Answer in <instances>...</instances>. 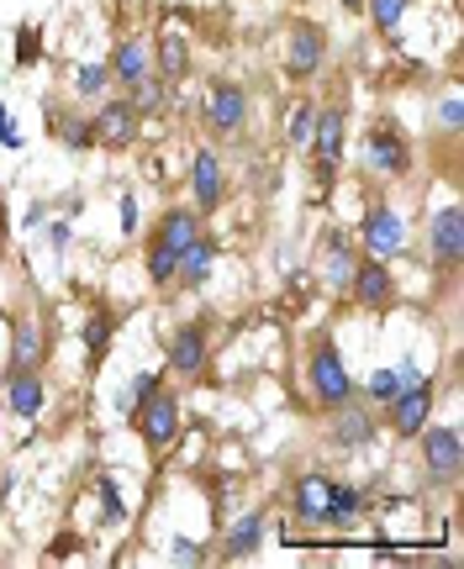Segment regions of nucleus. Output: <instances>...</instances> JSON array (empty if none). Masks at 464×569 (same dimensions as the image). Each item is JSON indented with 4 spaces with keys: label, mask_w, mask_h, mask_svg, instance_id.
<instances>
[{
    "label": "nucleus",
    "mask_w": 464,
    "mask_h": 569,
    "mask_svg": "<svg viewBox=\"0 0 464 569\" xmlns=\"http://www.w3.org/2000/svg\"><path fill=\"white\" fill-rule=\"evenodd\" d=\"M307 386L317 395V406H343V401H354V380H348V364H343L338 343H311V359H307Z\"/></svg>",
    "instance_id": "f257e3e1"
},
{
    "label": "nucleus",
    "mask_w": 464,
    "mask_h": 569,
    "mask_svg": "<svg viewBox=\"0 0 464 569\" xmlns=\"http://www.w3.org/2000/svg\"><path fill=\"white\" fill-rule=\"evenodd\" d=\"M132 422H138L148 453L164 459V453L175 449V438H180V395L175 390H154L143 406H132Z\"/></svg>",
    "instance_id": "f03ea898"
},
{
    "label": "nucleus",
    "mask_w": 464,
    "mask_h": 569,
    "mask_svg": "<svg viewBox=\"0 0 464 569\" xmlns=\"http://www.w3.org/2000/svg\"><path fill=\"white\" fill-rule=\"evenodd\" d=\"M423 464L433 485H454L464 470V438L460 427H423Z\"/></svg>",
    "instance_id": "7ed1b4c3"
},
{
    "label": "nucleus",
    "mask_w": 464,
    "mask_h": 569,
    "mask_svg": "<svg viewBox=\"0 0 464 569\" xmlns=\"http://www.w3.org/2000/svg\"><path fill=\"white\" fill-rule=\"evenodd\" d=\"M385 406H391L396 438H417V432L428 427V412H433V386H428V380H402V390H396Z\"/></svg>",
    "instance_id": "20e7f679"
},
{
    "label": "nucleus",
    "mask_w": 464,
    "mask_h": 569,
    "mask_svg": "<svg viewBox=\"0 0 464 569\" xmlns=\"http://www.w3.org/2000/svg\"><path fill=\"white\" fill-rule=\"evenodd\" d=\"M169 369L180 375V380H195L201 369H206V359H212V328L206 322H186V328H175V337H169Z\"/></svg>",
    "instance_id": "39448f33"
},
{
    "label": "nucleus",
    "mask_w": 464,
    "mask_h": 569,
    "mask_svg": "<svg viewBox=\"0 0 464 569\" xmlns=\"http://www.w3.org/2000/svg\"><path fill=\"white\" fill-rule=\"evenodd\" d=\"M201 117H206V127H212L217 138H233V132H243V121H248V95H243V85H233V80L212 85V91H206V106H201Z\"/></svg>",
    "instance_id": "423d86ee"
},
{
    "label": "nucleus",
    "mask_w": 464,
    "mask_h": 569,
    "mask_svg": "<svg viewBox=\"0 0 464 569\" xmlns=\"http://www.w3.org/2000/svg\"><path fill=\"white\" fill-rule=\"evenodd\" d=\"M138 121H143V111H138V100L132 95H122V100H106L100 106V117H95V143L100 149H132V138H138Z\"/></svg>",
    "instance_id": "0eeeda50"
},
{
    "label": "nucleus",
    "mask_w": 464,
    "mask_h": 569,
    "mask_svg": "<svg viewBox=\"0 0 464 569\" xmlns=\"http://www.w3.org/2000/svg\"><path fill=\"white\" fill-rule=\"evenodd\" d=\"M359 238H365V253H370V259H396V253H402V242H406V222L391 206H370V211H365Z\"/></svg>",
    "instance_id": "6e6552de"
},
{
    "label": "nucleus",
    "mask_w": 464,
    "mask_h": 569,
    "mask_svg": "<svg viewBox=\"0 0 464 569\" xmlns=\"http://www.w3.org/2000/svg\"><path fill=\"white\" fill-rule=\"evenodd\" d=\"M348 291H354V300L365 306V311H385L391 300H396V280H391V270H385V259H359V270H354V280H348Z\"/></svg>",
    "instance_id": "1a4fd4ad"
},
{
    "label": "nucleus",
    "mask_w": 464,
    "mask_h": 569,
    "mask_svg": "<svg viewBox=\"0 0 464 569\" xmlns=\"http://www.w3.org/2000/svg\"><path fill=\"white\" fill-rule=\"evenodd\" d=\"M311 149H317V180L333 185V169L343 158V111H317V127H311Z\"/></svg>",
    "instance_id": "9d476101"
},
{
    "label": "nucleus",
    "mask_w": 464,
    "mask_h": 569,
    "mask_svg": "<svg viewBox=\"0 0 464 569\" xmlns=\"http://www.w3.org/2000/svg\"><path fill=\"white\" fill-rule=\"evenodd\" d=\"M190 190H195V211H217L227 195V169L212 149H201L190 158Z\"/></svg>",
    "instance_id": "9b49d317"
},
{
    "label": "nucleus",
    "mask_w": 464,
    "mask_h": 569,
    "mask_svg": "<svg viewBox=\"0 0 464 569\" xmlns=\"http://www.w3.org/2000/svg\"><path fill=\"white\" fill-rule=\"evenodd\" d=\"M428 238H433V264L443 274H454V270H460V259H464V211L460 206L438 211Z\"/></svg>",
    "instance_id": "f8f14e48"
},
{
    "label": "nucleus",
    "mask_w": 464,
    "mask_h": 569,
    "mask_svg": "<svg viewBox=\"0 0 464 569\" xmlns=\"http://www.w3.org/2000/svg\"><path fill=\"white\" fill-rule=\"evenodd\" d=\"M370 438H374V417L365 406H354V401L333 406V422H328V443L333 449H365Z\"/></svg>",
    "instance_id": "ddd939ff"
},
{
    "label": "nucleus",
    "mask_w": 464,
    "mask_h": 569,
    "mask_svg": "<svg viewBox=\"0 0 464 569\" xmlns=\"http://www.w3.org/2000/svg\"><path fill=\"white\" fill-rule=\"evenodd\" d=\"M365 158H370V169H385V175H406L412 169V149H406V138L396 127H374L365 138Z\"/></svg>",
    "instance_id": "4468645a"
},
{
    "label": "nucleus",
    "mask_w": 464,
    "mask_h": 569,
    "mask_svg": "<svg viewBox=\"0 0 464 569\" xmlns=\"http://www.w3.org/2000/svg\"><path fill=\"white\" fill-rule=\"evenodd\" d=\"M322 54H328V37H322V27L301 22V27L290 32V54H285V69H290L296 80H311V74L322 69Z\"/></svg>",
    "instance_id": "2eb2a0df"
},
{
    "label": "nucleus",
    "mask_w": 464,
    "mask_h": 569,
    "mask_svg": "<svg viewBox=\"0 0 464 569\" xmlns=\"http://www.w3.org/2000/svg\"><path fill=\"white\" fill-rule=\"evenodd\" d=\"M201 238V211H186V206H169L164 216H158L154 227V242H164V248H175V253H186L190 242Z\"/></svg>",
    "instance_id": "dca6fc26"
},
{
    "label": "nucleus",
    "mask_w": 464,
    "mask_h": 569,
    "mask_svg": "<svg viewBox=\"0 0 464 569\" xmlns=\"http://www.w3.org/2000/svg\"><path fill=\"white\" fill-rule=\"evenodd\" d=\"M148 69H154L148 48H143L138 37H122V43H117V54H111V80L127 85V91H138V80H148Z\"/></svg>",
    "instance_id": "f3484780"
},
{
    "label": "nucleus",
    "mask_w": 464,
    "mask_h": 569,
    "mask_svg": "<svg viewBox=\"0 0 464 569\" xmlns=\"http://www.w3.org/2000/svg\"><path fill=\"white\" fill-rule=\"evenodd\" d=\"M212 270H217V242L201 233V238H195L186 253H180V264H175V280L195 291V285H206V280H212Z\"/></svg>",
    "instance_id": "a211bd4d"
},
{
    "label": "nucleus",
    "mask_w": 464,
    "mask_h": 569,
    "mask_svg": "<svg viewBox=\"0 0 464 569\" xmlns=\"http://www.w3.org/2000/svg\"><path fill=\"white\" fill-rule=\"evenodd\" d=\"M148 59H154L158 80H169V85H175V80H186V69H190V43L180 37V32H164V37L154 43V54H148Z\"/></svg>",
    "instance_id": "6ab92c4d"
},
{
    "label": "nucleus",
    "mask_w": 464,
    "mask_h": 569,
    "mask_svg": "<svg viewBox=\"0 0 464 569\" xmlns=\"http://www.w3.org/2000/svg\"><path fill=\"white\" fill-rule=\"evenodd\" d=\"M264 533H270V517H264V511H248V517H238V527L227 533L222 554H227V559H248V554L264 543Z\"/></svg>",
    "instance_id": "aec40b11"
},
{
    "label": "nucleus",
    "mask_w": 464,
    "mask_h": 569,
    "mask_svg": "<svg viewBox=\"0 0 464 569\" xmlns=\"http://www.w3.org/2000/svg\"><path fill=\"white\" fill-rule=\"evenodd\" d=\"M328 490H333V479L322 475V470H311V475H301V485H296V517H301V522H322V507H328Z\"/></svg>",
    "instance_id": "412c9836"
},
{
    "label": "nucleus",
    "mask_w": 464,
    "mask_h": 569,
    "mask_svg": "<svg viewBox=\"0 0 464 569\" xmlns=\"http://www.w3.org/2000/svg\"><path fill=\"white\" fill-rule=\"evenodd\" d=\"M354 270H359V253H354V248H348V238H343V233H333V238H328V253H322V274H328V285H348V280H354Z\"/></svg>",
    "instance_id": "4be33fe9"
},
{
    "label": "nucleus",
    "mask_w": 464,
    "mask_h": 569,
    "mask_svg": "<svg viewBox=\"0 0 464 569\" xmlns=\"http://www.w3.org/2000/svg\"><path fill=\"white\" fill-rule=\"evenodd\" d=\"M111 332H117L111 306H91V317H85V354H91V369L106 359V348H111Z\"/></svg>",
    "instance_id": "5701e85b"
},
{
    "label": "nucleus",
    "mask_w": 464,
    "mask_h": 569,
    "mask_svg": "<svg viewBox=\"0 0 464 569\" xmlns=\"http://www.w3.org/2000/svg\"><path fill=\"white\" fill-rule=\"evenodd\" d=\"M5 380H11V412H16V417H37V412H43V380H37V369L5 375Z\"/></svg>",
    "instance_id": "b1692460"
},
{
    "label": "nucleus",
    "mask_w": 464,
    "mask_h": 569,
    "mask_svg": "<svg viewBox=\"0 0 464 569\" xmlns=\"http://www.w3.org/2000/svg\"><path fill=\"white\" fill-rule=\"evenodd\" d=\"M37 354H43V348H37V332L22 322V328H16V354H11V364H5V375H27V369H37Z\"/></svg>",
    "instance_id": "393cba45"
},
{
    "label": "nucleus",
    "mask_w": 464,
    "mask_h": 569,
    "mask_svg": "<svg viewBox=\"0 0 464 569\" xmlns=\"http://www.w3.org/2000/svg\"><path fill=\"white\" fill-rule=\"evenodd\" d=\"M311 127H317V106H311V100H301V106L290 111L285 143H290V149H307V143H311Z\"/></svg>",
    "instance_id": "a878e982"
},
{
    "label": "nucleus",
    "mask_w": 464,
    "mask_h": 569,
    "mask_svg": "<svg viewBox=\"0 0 464 569\" xmlns=\"http://www.w3.org/2000/svg\"><path fill=\"white\" fill-rule=\"evenodd\" d=\"M175 264H180V253L148 238V280H154V285H169V280H175Z\"/></svg>",
    "instance_id": "bb28decb"
},
{
    "label": "nucleus",
    "mask_w": 464,
    "mask_h": 569,
    "mask_svg": "<svg viewBox=\"0 0 464 569\" xmlns=\"http://www.w3.org/2000/svg\"><path fill=\"white\" fill-rule=\"evenodd\" d=\"M354 511H359V490L333 485V490H328V507H322V522H348Z\"/></svg>",
    "instance_id": "cd10ccee"
},
{
    "label": "nucleus",
    "mask_w": 464,
    "mask_h": 569,
    "mask_svg": "<svg viewBox=\"0 0 464 569\" xmlns=\"http://www.w3.org/2000/svg\"><path fill=\"white\" fill-rule=\"evenodd\" d=\"M365 5H370L374 27H380V32H391V37H396V27H402V11H406V0H365Z\"/></svg>",
    "instance_id": "c85d7f7f"
},
{
    "label": "nucleus",
    "mask_w": 464,
    "mask_h": 569,
    "mask_svg": "<svg viewBox=\"0 0 464 569\" xmlns=\"http://www.w3.org/2000/svg\"><path fill=\"white\" fill-rule=\"evenodd\" d=\"M396 390H402V375H396V369H374L370 386H365V395H370L374 406H385V401H391Z\"/></svg>",
    "instance_id": "c756f323"
},
{
    "label": "nucleus",
    "mask_w": 464,
    "mask_h": 569,
    "mask_svg": "<svg viewBox=\"0 0 464 569\" xmlns=\"http://www.w3.org/2000/svg\"><path fill=\"white\" fill-rule=\"evenodd\" d=\"M106 80H111V69H95V63H85V69L74 74L80 95H100V91H106Z\"/></svg>",
    "instance_id": "7c9ffc66"
},
{
    "label": "nucleus",
    "mask_w": 464,
    "mask_h": 569,
    "mask_svg": "<svg viewBox=\"0 0 464 569\" xmlns=\"http://www.w3.org/2000/svg\"><path fill=\"white\" fill-rule=\"evenodd\" d=\"M100 501H106V522H122L127 511H122V496H117V485L100 475Z\"/></svg>",
    "instance_id": "2f4dec72"
},
{
    "label": "nucleus",
    "mask_w": 464,
    "mask_h": 569,
    "mask_svg": "<svg viewBox=\"0 0 464 569\" xmlns=\"http://www.w3.org/2000/svg\"><path fill=\"white\" fill-rule=\"evenodd\" d=\"M91 138L95 132L85 127V121H74V117L63 121V143H69V149H91Z\"/></svg>",
    "instance_id": "473e14b6"
},
{
    "label": "nucleus",
    "mask_w": 464,
    "mask_h": 569,
    "mask_svg": "<svg viewBox=\"0 0 464 569\" xmlns=\"http://www.w3.org/2000/svg\"><path fill=\"white\" fill-rule=\"evenodd\" d=\"M154 390H158V375H138V380H132V395H127V412H132V406H143Z\"/></svg>",
    "instance_id": "72a5a7b5"
},
{
    "label": "nucleus",
    "mask_w": 464,
    "mask_h": 569,
    "mask_svg": "<svg viewBox=\"0 0 464 569\" xmlns=\"http://www.w3.org/2000/svg\"><path fill=\"white\" fill-rule=\"evenodd\" d=\"M443 127H449V132H460V95H454V91L443 95Z\"/></svg>",
    "instance_id": "f704fd0d"
},
{
    "label": "nucleus",
    "mask_w": 464,
    "mask_h": 569,
    "mask_svg": "<svg viewBox=\"0 0 464 569\" xmlns=\"http://www.w3.org/2000/svg\"><path fill=\"white\" fill-rule=\"evenodd\" d=\"M175 565H201V548L186 538H175Z\"/></svg>",
    "instance_id": "c9c22d12"
},
{
    "label": "nucleus",
    "mask_w": 464,
    "mask_h": 569,
    "mask_svg": "<svg viewBox=\"0 0 464 569\" xmlns=\"http://www.w3.org/2000/svg\"><path fill=\"white\" fill-rule=\"evenodd\" d=\"M122 233L127 238L138 233V201H132V195H122Z\"/></svg>",
    "instance_id": "e433bc0d"
},
{
    "label": "nucleus",
    "mask_w": 464,
    "mask_h": 569,
    "mask_svg": "<svg viewBox=\"0 0 464 569\" xmlns=\"http://www.w3.org/2000/svg\"><path fill=\"white\" fill-rule=\"evenodd\" d=\"M0 143H5V149H22V138H16V121L5 117V111H0Z\"/></svg>",
    "instance_id": "4c0bfd02"
},
{
    "label": "nucleus",
    "mask_w": 464,
    "mask_h": 569,
    "mask_svg": "<svg viewBox=\"0 0 464 569\" xmlns=\"http://www.w3.org/2000/svg\"><path fill=\"white\" fill-rule=\"evenodd\" d=\"M16 59H22V63H32V59H37V32H22V54H16Z\"/></svg>",
    "instance_id": "58836bf2"
},
{
    "label": "nucleus",
    "mask_w": 464,
    "mask_h": 569,
    "mask_svg": "<svg viewBox=\"0 0 464 569\" xmlns=\"http://www.w3.org/2000/svg\"><path fill=\"white\" fill-rule=\"evenodd\" d=\"M359 5H365V0H343V11H359Z\"/></svg>",
    "instance_id": "ea45409f"
}]
</instances>
